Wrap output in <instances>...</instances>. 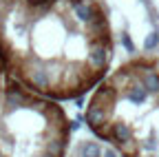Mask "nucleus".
I'll list each match as a JSON object with an SVG mask.
<instances>
[{
  "mask_svg": "<svg viewBox=\"0 0 159 157\" xmlns=\"http://www.w3.org/2000/svg\"><path fill=\"white\" fill-rule=\"evenodd\" d=\"M113 55L115 27L102 0H0V58L40 95L66 102L93 93Z\"/></svg>",
  "mask_w": 159,
  "mask_h": 157,
  "instance_id": "f257e3e1",
  "label": "nucleus"
},
{
  "mask_svg": "<svg viewBox=\"0 0 159 157\" xmlns=\"http://www.w3.org/2000/svg\"><path fill=\"white\" fill-rule=\"evenodd\" d=\"M84 122L122 157H159V53H135L91 93Z\"/></svg>",
  "mask_w": 159,
  "mask_h": 157,
  "instance_id": "f03ea898",
  "label": "nucleus"
},
{
  "mask_svg": "<svg viewBox=\"0 0 159 157\" xmlns=\"http://www.w3.org/2000/svg\"><path fill=\"white\" fill-rule=\"evenodd\" d=\"M71 117L57 100L11 82L0 104V157H66Z\"/></svg>",
  "mask_w": 159,
  "mask_h": 157,
  "instance_id": "7ed1b4c3",
  "label": "nucleus"
},
{
  "mask_svg": "<svg viewBox=\"0 0 159 157\" xmlns=\"http://www.w3.org/2000/svg\"><path fill=\"white\" fill-rule=\"evenodd\" d=\"M66 157H122V155L99 137H82L71 146Z\"/></svg>",
  "mask_w": 159,
  "mask_h": 157,
  "instance_id": "20e7f679",
  "label": "nucleus"
},
{
  "mask_svg": "<svg viewBox=\"0 0 159 157\" xmlns=\"http://www.w3.org/2000/svg\"><path fill=\"white\" fill-rule=\"evenodd\" d=\"M16 80V75H11V71L5 67L2 62V58H0V104L5 102V97H7V91L11 86V82Z\"/></svg>",
  "mask_w": 159,
  "mask_h": 157,
  "instance_id": "39448f33",
  "label": "nucleus"
},
{
  "mask_svg": "<svg viewBox=\"0 0 159 157\" xmlns=\"http://www.w3.org/2000/svg\"><path fill=\"white\" fill-rule=\"evenodd\" d=\"M18 2H31V5H40V2H47V0H18Z\"/></svg>",
  "mask_w": 159,
  "mask_h": 157,
  "instance_id": "423d86ee",
  "label": "nucleus"
}]
</instances>
